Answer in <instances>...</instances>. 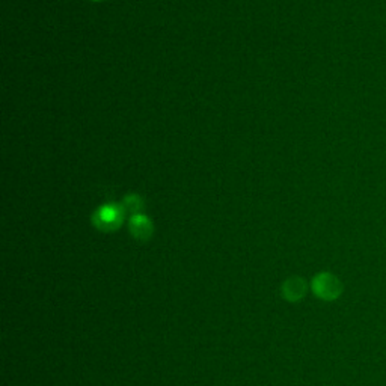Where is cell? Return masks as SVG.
I'll list each match as a JSON object with an SVG mask.
<instances>
[{"instance_id": "cell-1", "label": "cell", "mask_w": 386, "mask_h": 386, "mask_svg": "<svg viewBox=\"0 0 386 386\" xmlns=\"http://www.w3.org/2000/svg\"><path fill=\"white\" fill-rule=\"evenodd\" d=\"M125 215L127 213L121 204H104L93 212L92 225L103 232H113L121 228Z\"/></svg>"}, {"instance_id": "cell-2", "label": "cell", "mask_w": 386, "mask_h": 386, "mask_svg": "<svg viewBox=\"0 0 386 386\" xmlns=\"http://www.w3.org/2000/svg\"><path fill=\"white\" fill-rule=\"evenodd\" d=\"M312 290L323 300H335L341 295L343 285L334 275L320 273L312 279Z\"/></svg>"}, {"instance_id": "cell-3", "label": "cell", "mask_w": 386, "mask_h": 386, "mask_svg": "<svg viewBox=\"0 0 386 386\" xmlns=\"http://www.w3.org/2000/svg\"><path fill=\"white\" fill-rule=\"evenodd\" d=\"M128 228H130L132 236L139 242H148L154 234L153 222L142 213L130 217V220H128Z\"/></svg>"}, {"instance_id": "cell-4", "label": "cell", "mask_w": 386, "mask_h": 386, "mask_svg": "<svg viewBox=\"0 0 386 386\" xmlns=\"http://www.w3.org/2000/svg\"><path fill=\"white\" fill-rule=\"evenodd\" d=\"M307 295V283L302 278H290L283 285V296L288 302H297Z\"/></svg>"}, {"instance_id": "cell-5", "label": "cell", "mask_w": 386, "mask_h": 386, "mask_svg": "<svg viewBox=\"0 0 386 386\" xmlns=\"http://www.w3.org/2000/svg\"><path fill=\"white\" fill-rule=\"evenodd\" d=\"M121 205L125 210V213H130L132 216L142 213V210L145 207L144 200L137 193H128V195H125L123 203H121Z\"/></svg>"}, {"instance_id": "cell-6", "label": "cell", "mask_w": 386, "mask_h": 386, "mask_svg": "<svg viewBox=\"0 0 386 386\" xmlns=\"http://www.w3.org/2000/svg\"><path fill=\"white\" fill-rule=\"evenodd\" d=\"M89 2H103V0H89Z\"/></svg>"}]
</instances>
